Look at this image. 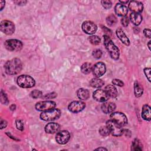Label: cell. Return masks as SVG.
Returning <instances> with one entry per match:
<instances>
[{
	"label": "cell",
	"instance_id": "6da1fadb",
	"mask_svg": "<svg viewBox=\"0 0 151 151\" xmlns=\"http://www.w3.org/2000/svg\"><path fill=\"white\" fill-rule=\"evenodd\" d=\"M22 69V63L18 58L6 61L5 64V70L9 75H15L20 72Z\"/></svg>",
	"mask_w": 151,
	"mask_h": 151
},
{
	"label": "cell",
	"instance_id": "7a4b0ae2",
	"mask_svg": "<svg viewBox=\"0 0 151 151\" xmlns=\"http://www.w3.org/2000/svg\"><path fill=\"white\" fill-rule=\"evenodd\" d=\"M104 38V44L107 51L109 52L110 57L113 60H117L119 58L120 52L118 48L115 45L112 40L110 38V37L107 35H103Z\"/></svg>",
	"mask_w": 151,
	"mask_h": 151
},
{
	"label": "cell",
	"instance_id": "3957f363",
	"mask_svg": "<svg viewBox=\"0 0 151 151\" xmlns=\"http://www.w3.org/2000/svg\"><path fill=\"white\" fill-rule=\"evenodd\" d=\"M61 116V111L58 109H52L42 111L40 114V118L44 121H52L58 119Z\"/></svg>",
	"mask_w": 151,
	"mask_h": 151
},
{
	"label": "cell",
	"instance_id": "277c9868",
	"mask_svg": "<svg viewBox=\"0 0 151 151\" xmlns=\"http://www.w3.org/2000/svg\"><path fill=\"white\" fill-rule=\"evenodd\" d=\"M17 84L22 88H31L35 86L34 79L28 75H21L17 80Z\"/></svg>",
	"mask_w": 151,
	"mask_h": 151
},
{
	"label": "cell",
	"instance_id": "5b68a950",
	"mask_svg": "<svg viewBox=\"0 0 151 151\" xmlns=\"http://www.w3.org/2000/svg\"><path fill=\"white\" fill-rule=\"evenodd\" d=\"M106 126L108 127L110 133L114 136H120L123 133V129L122 126L111 119L107 121Z\"/></svg>",
	"mask_w": 151,
	"mask_h": 151
},
{
	"label": "cell",
	"instance_id": "8992f818",
	"mask_svg": "<svg viewBox=\"0 0 151 151\" xmlns=\"http://www.w3.org/2000/svg\"><path fill=\"white\" fill-rule=\"evenodd\" d=\"M5 47L10 51H18L22 48V43L21 41L15 39L6 40L4 43Z\"/></svg>",
	"mask_w": 151,
	"mask_h": 151
},
{
	"label": "cell",
	"instance_id": "52a82bcc",
	"mask_svg": "<svg viewBox=\"0 0 151 151\" xmlns=\"http://www.w3.org/2000/svg\"><path fill=\"white\" fill-rule=\"evenodd\" d=\"M110 119L121 126H124L127 123V117L121 112H112L110 114Z\"/></svg>",
	"mask_w": 151,
	"mask_h": 151
},
{
	"label": "cell",
	"instance_id": "ba28073f",
	"mask_svg": "<svg viewBox=\"0 0 151 151\" xmlns=\"http://www.w3.org/2000/svg\"><path fill=\"white\" fill-rule=\"evenodd\" d=\"M1 31L6 35H12L15 31L14 23L8 20H3L0 24Z\"/></svg>",
	"mask_w": 151,
	"mask_h": 151
},
{
	"label": "cell",
	"instance_id": "9c48e42d",
	"mask_svg": "<svg viewBox=\"0 0 151 151\" xmlns=\"http://www.w3.org/2000/svg\"><path fill=\"white\" fill-rule=\"evenodd\" d=\"M56 106L55 102L51 100L42 101L37 103L35 104V109L38 111H44L55 108Z\"/></svg>",
	"mask_w": 151,
	"mask_h": 151
},
{
	"label": "cell",
	"instance_id": "30bf717a",
	"mask_svg": "<svg viewBox=\"0 0 151 151\" xmlns=\"http://www.w3.org/2000/svg\"><path fill=\"white\" fill-rule=\"evenodd\" d=\"M85 107V103L81 101H73L68 105V109L72 113H77L82 111Z\"/></svg>",
	"mask_w": 151,
	"mask_h": 151
},
{
	"label": "cell",
	"instance_id": "8fae6325",
	"mask_svg": "<svg viewBox=\"0 0 151 151\" xmlns=\"http://www.w3.org/2000/svg\"><path fill=\"white\" fill-rule=\"evenodd\" d=\"M81 28L83 31L87 34H93L97 29L96 25L94 22L89 21L83 22L81 25Z\"/></svg>",
	"mask_w": 151,
	"mask_h": 151
},
{
	"label": "cell",
	"instance_id": "7c38bea8",
	"mask_svg": "<svg viewBox=\"0 0 151 151\" xmlns=\"http://www.w3.org/2000/svg\"><path fill=\"white\" fill-rule=\"evenodd\" d=\"M91 71L96 77H100L105 73L106 65L102 62L97 63L93 66Z\"/></svg>",
	"mask_w": 151,
	"mask_h": 151
},
{
	"label": "cell",
	"instance_id": "4fadbf2b",
	"mask_svg": "<svg viewBox=\"0 0 151 151\" xmlns=\"http://www.w3.org/2000/svg\"><path fill=\"white\" fill-rule=\"evenodd\" d=\"M70 137V134L67 130H62L57 133L55 140L60 145H64L68 142Z\"/></svg>",
	"mask_w": 151,
	"mask_h": 151
},
{
	"label": "cell",
	"instance_id": "5bb4252c",
	"mask_svg": "<svg viewBox=\"0 0 151 151\" xmlns=\"http://www.w3.org/2000/svg\"><path fill=\"white\" fill-rule=\"evenodd\" d=\"M109 96L105 90L101 89L96 90L93 93V98L97 101L105 102L109 99Z\"/></svg>",
	"mask_w": 151,
	"mask_h": 151
},
{
	"label": "cell",
	"instance_id": "9a60e30c",
	"mask_svg": "<svg viewBox=\"0 0 151 151\" xmlns=\"http://www.w3.org/2000/svg\"><path fill=\"white\" fill-rule=\"evenodd\" d=\"M129 9L134 13H139L143 11V5L141 2L136 1H132L129 4Z\"/></svg>",
	"mask_w": 151,
	"mask_h": 151
},
{
	"label": "cell",
	"instance_id": "2e32d148",
	"mask_svg": "<svg viewBox=\"0 0 151 151\" xmlns=\"http://www.w3.org/2000/svg\"><path fill=\"white\" fill-rule=\"evenodd\" d=\"M114 11L116 14L121 17H125L126 16L128 12V9L126 6L121 4H117L114 7Z\"/></svg>",
	"mask_w": 151,
	"mask_h": 151
},
{
	"label": "cell",
	"instance_id": "e0dca14e",
	"mask_svg": "<svg viewBox=\"0 0 151 151\" xmlns=\"http://www.w3.org/2000/svg\"><path fill=\"white\" fill-rule=\"evenodd\" d=\"M60 129V126L56 123H49L45 126V131L47 133L52 134L58 132Z\"/></svg>",
	"mask_w": 151,
	"mask_h": 151
},
{
	"label": "cell",
	"instance_id": "ac0fdd59",
	"mask_svg": "<svg viewBox=\"0 0 151 151\" xmlns=\"http://www.w3.org/2000/svg\"><path fill=\"white\" fill-rule=\"evenodd\" d=\"M116 109V104L112 102H104L101 105V110L106 114L111 113Z\"/></svg>",
	"mask_w": 151,
	"mask_h": 151
},
{
	"label": "cell",
	"instance_id": "d6986e66",
	"mask_svg": "<svg viewBox=\"0 0 151 151\" xmlns=\"http://www.w3.org/2000/svg\"><path fill=\"white\" fill-rule=\"evenodd\" d=\"M116 35L118 37V38L124 45H129L130 41L122 28H117L116 29Z\"/></svg>",
	"mask_w": 151,
	"mask_h": 151
},
{
	"label": "cell",
	"instance_id": "ffe728a7",
	"mask_svg": "<svg viewBox=\"0 0 151 151\" xmlns=\"http://www.w3.org/2000/svg\"><path fill=\"white\" fill-rule=\"evenodd\" d=\"M142 118L147 121H150L151 119V110L150 107L147 104H145L143 106L142 111Z\"/></svg>",
	"mask_w": 151,
	"mask_h": 151
},
{
	"label": "cell",
	"instance_id": "44dd1931",
	"mask_svg": "<svg viewBox=\"0 0 151 151\" xmlns=\"http://www.w3.org/2000/svg\"><path fill=\"white\" fill-rule=\"evenodd\" d=\"M104 90L107 93L109 97L116 98L117 96V90L113 85H107V86H106Z\"/></svg>",
	"mask_w": 151,
	"mask_h": 151
},
{
	"label": "cell",
	"instance_id": "7402d4cb",
	"mask_svg": "<svg viewBox=\"0 0 151 151\" xmlns=\"http://www.w3.org/2000/svg\"><path fill=\"white\" fill-rule=\"evenodd\" d=\"M130 19L132 24L135 25H139L142 21V17L139 13L132 12L130 15Z\"/></svg>",
	"mask_w": 151,
	"mask_h": 151
},
{
	"label": "cell",
	"instance_id": "603a6c76",
	"mask_svg": "<svg viewBox=\"0 0 151 151\" xmlns=\"http://www.w3.org/2000/svg\"><path fill=\"white\" fill-rule=\"evenodd\" d=\"M104 84V81L98 77L92 78L90 81V85L94 88H100Z\"/></svg>",
	"mask_w": 151,
	"mask_h": 151
},
{
	"label": "cell",
	"instance_id": "cb8c5ba5",
	"mask_svg": "<svg viewBox=\"0 0 151 151\" xmlns=\"http://www.w3.org/2000/svg\"><path fill=\"white\" fill-rule=\"evenodd\" d=\"M77 95L81 100H87L89 97V91L87 89L80 88L77 91Z\"/></svg>",
	"mask_w": 151,
	"mask_h": 151
},
{
	"label": "cell",
	"instance_id": "d4e9b609",
	"mask_svg": "<svg viewBox=\"0 0 151 151\" xmlns=\"http://www.w3.org/2000/svg\"><path fill=\"white\" fill-rule=\"evenodd\" d=\"M134 92L135 96L136 97H140L143 92V88L142 86L138 83L137 81H135L134 84Z\"/></svg>",
	"mask_w": 151,
	"mask_h": 151
},
{
	"label": "cell",
	"instance_id": "484cf974",
	"mask_svg": "<svg viewBox=\"0 0 151 151\" xmlns=\"http://www.w3.org/2000/svg\"><path fill=\"white\" fill-rule=\"evenodd\" d=\"M92 65L90 63H85L81 67V72L84 74H89L92 70Z\"/></svg>",
	"mask_w": 151,
	"mask_h": 151
},
{
	"label": "cell",
	"instance_id": "4316f807",
	"mask_svg": "<svg viewBox=\"0 0 151 151\" xmlns=\"http://www.w3.org/2000/svg\"><path fill=\"white\" fill-rule=\"evenodd\" d=\"M131 149L132 150H135V151L142 150V144L139 139H135L133 141Z\"/></svg>",
	"mask_w": 151,
	"mask_h": 151
},
{
	"label": "cell",
	"instance_id": "83f0119b",
	"mask_svg": "<svg viewBox=\"0 0 151 151\" xmlns=\"http://www.w3.org/2000/svg\"><path fill=\"white\" fill-rule=\"evenodd\" d=\"M116 22H117V18L113 14H111L109 15L106 18V22L107 25L109 26L113 25L116 23Z\"/></svg>",
	"mask_w": 151,
	"mask_h": 151
},
{
	"label": "cell",
	"instance_id": "f1b7e54d",
	"mask_svg": "<svg viewBox=\"0 0 151 151\" xmlns=\"http://www.w3.org/2000/svg\"><path fill=\"white\" fill-rule=\"evenodd\" d=\"M99 132L100 134L103 136H107L110 133V131L107 126L100 127L99 130Z\"/></svg>",
	"mask_w": 151,
	"mask_h": 151
},
{
	"label": "cell",
	"instance_id": "f546056e",
	"mask_svg": "<svg viewBox=\"0 0 151 151\" xmlns=\"http://www.w3.org/2000/svg\"><path fill=\"white\" fill-rule=\"evenodd\" d=\"M88 40L93 45H98L100 42V38L97 35H91L89 37Z\"/></svg>",
	"mask_w": 151,
	"mask_h": 151
},
{
	"label": "cell",
	"instance_id": "4dcf8cb0",
	"mask_svg": "<svg viewBox=\"0 0 151 151\" xmlns=\"http://www.w3.org/2000/svg\"><path fill=\"white\" fill-rule=\"evenodd\" d=\"M30 96L32 98L34 99L40 98L42 96V92L38 90H34L31 92Z\"/></svg>",
	"mask_w": 151,
	"mask_h": 151
},
{
	"label": "cell",
	"instance_id": "1f68e13d",
	"mask_svg": "<svg viewBox=\"0 0 151 151\" xmlns=\"http://www.w3.org/2000/svg\"><path fill=\"white\" fill-rule=\"evenodd\" d=\"M1 101L2 104H7L8 103L7 96L5 94V93L3 92V91H1Z\"/></svg>",
	"mask_w": 151,
	"mask_h": 151
},
{
	"label": "cell",
	"instance_id": "d6a6232c",
	"mask_svg": "<svg viewBox=\"0 0 151 151\" xmlns=\"http://www.w3.org/2000/svg\"><path fill=\"white\" fill-rule=\"evenodd\" d=\"M92 55L93 56V57H94L95 58H100L101 55H102V52L99 49H96V50H94L93 52H92Z\"/></svg>",
	"mask_w": 151,
	"mask_h": 151
},
{
	"label": "cell",
	"instance_id": "836d02e7",
	"mask_svg": "<svg viewBox=\"0 0 151 151\" xmlns=\"http://www.w3.org/2000/svg\"><path fill=\"white\" fill-rule=\"evenodd\" d=\"M102 6L105 8V9H110L111 7L112 4L111 2L110 1H101Z\"/></svg>",
	"mask_w": 151,
	"mask_h": 151
},
{
	"label": "cell",
	"instance_id": "e575fe53",
	"mask_svg": "<svg viewBox=\"0 0 151 151\" xmlns=\"http://www.w3.org/2000/svg\"><path fill=\"white\" fill-rule=\"evenodd\" d=\"M16 126L18 130H23L24 129V124L22 120L19 119H17L16 120Z\"/></svg>",
	"mask_w": 151,
	"mask_h": 151
},
{
	"label": "cell",
	"instance_id": "d590c367",
	"mask_svg": "<svg viewBox=\"0 0 151 151\" xmlns=\"http://www.w3.org/2000/svg\"><path fill=\"white\" fill-rule=\"evenodd\" d=\"M129 19L126 16L123 17L121 19V23L124 27H127L129 25Z\"/></svg>",
	"mask_w": 151,
	"mask_h": 151
},
{
	"label": "cell",
	"instance_id": "8d00e7d4",
	"mask_svg": "<svg viewBox=\"0 0 151 151\" xmlns=\"http://www.w3.org/2000/svg\"><path fill=\"white\" fill-rule=\"evenodd\" d=\"M112 83L114 84V85H116V86H120V87H122L124 85V83L123 82L119 80V79H113L112 80Z\"/></svg>",
	"mask_w": 151,
	"mask_h": 151
},
{
	"label": "cell",
	"instance_id": "74e56055",
	"mask_svg": "<svg viewBox=\"0 0 151 151\" xmlns=\"http://www.w3.org/2000/svg\"><path fill=\"white\" fill-rule=\"evenodd\" d=\"M56 97H57V93L53 92V93L45 94L44 96H43V98L45 99H54Z\"/></svg>",
	"mask_w": 151,
	"mask_h": 151
},
{
	"label": "cell",
	"instance_id": "f35d334b",
	"mask_svg": "<svg viewBox=\"0 0 151 151\" xmlns=\"http://www.w3.org/2000/svg\"><path fill=\"white\" fill-rule=\"evenodd\" d=\"M144 73L149 81H150V68H145L144 69Z\"/></svg>",
	"mask_w": 151,
	"mask_h": 151
},
{
	"label": "cell",
	"instance_id": "ab89813d",
	"mask_svg": "<svg viewBox=\"0 0 151 151\" xmlns=\"http://www.w3.org/2000/svg\"><path fill=\"white\" fill-rule=\"evenodd\" d=\"M143 34L145 36L148 38H150L151 37V31L150 29H145L143 30Z\"/></svg>",
	"mask_w": 151,
	"mask_h": 151
},
{
	"label": "cell",
	"instance_id": "60d3db41",
	"mask_svg": "<svg viewBox=\"0 0 151 151\" xmlns=\"http://www.w3.org/2000/svg\"><path fill=\"white\" fill-rule=\"evenodd\" d=\"M0 125H1V129H2L4 128H5L6 125H7V122L5 120H1V123H0Z\"/></svg>",
	"mask_w": 151,
	"mask_h": 151
},
{
	"label": "cell",
	"instance_id": "b9f144b4",
	"mask_svg": "<svg viewBox=\"0 0 151 151\" xmlns=\"http://www.w3.org/2000/svg\"><path fill=\"white\" fill-rule=\"evenodd\" d=\"M27 2L26 1H15L14 3H15L18 5H24L26 4Z\"/></svg>",
	"mask_w": 151,
	"mask_h": 151
},
{
	"label": "cell",
	"instance_id": "7bdbcfd3",
	"mask_svg": "<svg viewBox=\"0 0 151 151\" xmlns=\"http://www.w3.org/2000/svg\"><path fill=\"white\" fill-rule=\"evenodd\" d=\"M5 4V2L4 1H0V5H1V11L2 10Z\"/></svg>",
	"mask_w": 151,
	"mask_h": 151
},
{
	"label": "cell",
	"instance_id": "ee69618b",
	"mask_svg": "<svg viewBox=\"0 0 151 151\" xmlns=\"http://www.w3.org/2000/svg\"><path fill=\"white\" fill-rule=\"evenodd\" d=\"M96 150H107V149L104 148V147H99V148H97V149H96Z\"/></svg>",
	"mask_w": 151,
	"mask_h": 151
},
{
	"label": "cell",
	"instance_id": "f6af8a7d",
	"mask_svg": "<svg viewBox=\"0 0 151 151\" xmlns=\"http://www.w3.org/2000/svg\"><path fill=\"white\" fill-rule=\"evenodd\" d=\"M120 3H122L123 5H124V4H127L128 2H129V1H119Z\"/></svg>",
	"mask_w": 151,
	"mask_h": 151
},
{
	"label": "cell",
	"instance_id": "bcb514c9",
	"mask_svg": "<svg viewBox=\"0 0 151 151\" xmlns=\"http://www.w3.org/2000/svg\"><path fill=\"white\" fill-rule=\"evenodd\" d=\"M10 109H11V110H14L15 109V105H14V104L11 105V106H10Z\"/></svg>",
	"mask_w": 151,
	"mask_h": 151
},
{
	"label": "cell",
	"instance_id": "7dc6e473",
	"mask_svg": "<svg viewBox=\"0 0 151 151\" xmlns=\"http://www.w3.org/2000/svg\"><path fill=\"white\" fill-rule=\"evenodd\" d=\"M150 41H149L148 42V44H147V46H148V48H149V50L150 51Z\"/></svg>",
	"mask_w": 151,
	"mask_h": 151
}]
</instances>
